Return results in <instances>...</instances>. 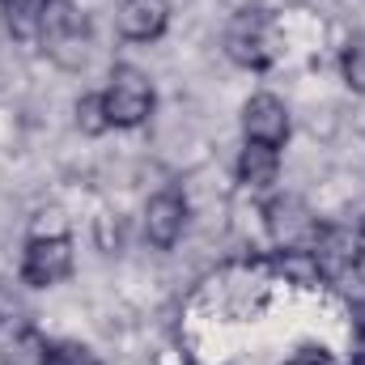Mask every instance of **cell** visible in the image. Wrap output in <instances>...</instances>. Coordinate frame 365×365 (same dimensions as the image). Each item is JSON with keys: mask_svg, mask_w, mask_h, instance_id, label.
Wrapping results in <instances>:
<instances>
[{"mask_svg": "<svg viewBox=\"0 0 365 365\" xmlns=\"http://www.w3.org/2000/svg\"><path fill=\"white\" fill-rule=\"evenodd\" d=\"M38 34H43V47L51 51L56 64H64V68L86 64V56H90V21L77 13L73 0H47Z\"/></svg>", "mask_w": 365, "mask_h": 365, "instance_id": "cell-1", "label": "cell"}, {"mask_svg": "<svg viewBox=\"0 0 365 365\" xmlns=\"http://www.w3.org/2000/svg\"><path fill=\"white\" fill-rule=\"evenodd\" d=\"M102 102H106V119H110V128H140V123L153 115L158 93H153V81H149L140 68L119 64V68L110 73L106 90H102Z\"/></svg>", "mask_w": 365, "mask_h": 365, "instance_id": "cell-2", "label": "cell"}, {"mask_svg": "<svg viewBox=\"0 0 365 365\" xmlns=\"http://www.w3.org/2000/svg\"><path fill=\"white\" fill-rule=\"evenodd\" d=\"M225 56L242 68H268L276 56V34L272 21L255 9H242L230 26H225Z\"/></svg>", "mask_w": 365, "mask_h": 365, "instance_id": "cell-3", "label": "cell"}, {"mask_svg": "<svg viewBox=\"0 0 365 365\" xmlns=\"http://www.w3.org/2000/svg\"><path fill=\"white\" fill-rule=\"evenodd\" d=\"M73 272V238L68 234H38L26 242L21 255V280L30 289H51Z\"/></svg>", "mask_w": 365, "mask_h": 365, "instance_id": "cell-4", "label": "cell"}, {"mask_svg": "<svg viewBox=\"0 0 365 365\" xmlns=\"http://www.w3.org/2000/svg\"><path fill=\"white\" fill-rule=\"evenodd\" d=\"M268 230H272V242L284 251H310L319 242V221L314 212L293 200V195H276L268 204Z\"/></svg>", "mask_w": 365, "mask_h": 365, "instance_id": "cell-5", "label": "cell"}, {"mask_svg": "<svg viewBox=\"0 0 365 365\" xmlns=\"http://www.w3.org/2000/svg\"><path fill=\"white\" fill-rule=\"evenodd\" d=\"M242 132L251 145H268V149H284L293 123H289V106L276 93H251L242 106Z\"/></svg>", "mask_w": 365, "mask_h": 365, "instance_id": "cell-6", "label": "cell"}, {"mask_svg": "<svg viewBox=\"0 0 365 365\" xmlns=\"http://www.w3.org/2000/svg\"><path fill=\"white\" fill-rule=\"evenodd\" d=\"M187 230V195L166 187L145 204V242H153L158 251H170Z\"/></svg>", "mask_w": 365, "mask_h": 365, "instance_id": "cell-7", "label": "cell"}, {"mask_svg": "<svg viewBox=\"0 0 365 365\" xmlns=\"http://www.w3.org/2000/svg\"><path fill=\"white\" fill-rule=\"evenodd\" d=\"M115 26L128 43H153L170 26V0H123Z\"/></svg>", "mask_w": 365, "mask_h": 365, "instance_id": "cell-8", "label": "cell"}, {"mask_svg": "<svg viewBox=\"0 0 365 365\" xmlns=\"http://www.w3.org/2000/svg\"><path fill=\"white\" fill-rule=\"evenodd\" d=\"M276 175H280V149H268V145H242L238 153V182L251 187V191H264L272 187Z\"/></svg>", "mask_w": 365, "mask_h": 365, "instance_id": "cell-9", "label": "cell"}, {"mask_svg": "<svg viewBox=\"0 0 365 365\" xmlns=\"http://www.w3.org/2000/svg\"><path fill=\"white\" fill-rule=\"evenodd\" d=\"M77 128H81L86 136H102V132L110 128L102 93H81V102H77Z\"/></svg>", "mask_w": 365, "mask_h": 365, "instance_id": "cell-10", "label": "cell"}, {"mask_svg": "<svg viewBox=\"0 0 365 365\" xmlns=\"http://www.w3.org/2000/svg\"><path fill=\"white\" fill-rule=\"evenodd\" d=\"M340 73H344V86H349V90L365 93V34H357V38L344 47V56H340Z\"/></svg>", "mask_w": 365, "mask_h": 365, "instance_id": "cell-11", "label": "cell"}, {"mask_svg": "<svg viewBox=\"0 0 365 365\" xmlns=\"http://www.w3.org/2000/svg\"><path fill=\"white\" fill-rule=\"evenodd\" d=\"M43 365H102L93 357L86 344H77V340H64V344H47V361Z\"/></svg>", "mask_w": 365, "mask_h": 365, "instance_id": "cell-12", "label": "cell"}, {"mask_svg": "<svg viewBox=\"0 0 365 365\" xmlns=\"http://www.w3.org/2000/svg\"><path fill=\"white\" fill-rule=\"evenodd\" d=\"M43 361H47V344H43L38 336H21V340L13 344L9 365H43Z\"/></svg>", "mask_w": 365, "mask_h": 365, "instance_id": "cell-13", "label": "cell"}, {"mask_svg": "<svg viewBox=\"0 0 365 365\" xmlns=\"http://www.w3.org/2000/svg\"><path fill=\"white\" fill-rule=\"evenodd\" d=\"M284 365H336V357H331L327 349H314V344H310V349H297Z\"/></svg>", "mask_w": 365, "mask_h": 365, "instance_id": "cell-14", "label": "cell"}, {"mask_svg": "<svg viewBox=\"0 0 365 365\" xmlns=\"http://www.w3.org/2000/svg\"><path fill=\"white\" fill-rule=\"evenodd\" d=\"M4 310H9V297H4V289H0V314H4Z\"/></svg>", "mask_w": 365, "mask_h": 365, "instance_id": "cell-15", "label": "cell"}]
</instances>
